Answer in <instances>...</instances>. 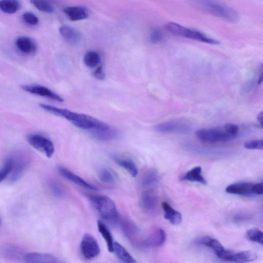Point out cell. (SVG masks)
Instances as JSON below:
<instances>
[{
	"label": "cell",
	"mask_w": 263,
	"mask_h": 263,
	"mask_svg": "<svg viewBox=\"0 0 263 263\" xmlns=\"http://www.w3.org/2000/svg\"><path fill=\"white\" fill-rule=\"evenodd\" d=\"M40 106L51 114L69 121L80 129L91 131L105 129L109 127L106 123L85 114H78L67 109L61 108L46 104H41Z\"/></svg>",
	"instance_id": "obj_1"
},
{
	"label": "cell",
	"mask_w": 263,
	"mask_h": 263,
	"mask_svg": "<svg viewBox=\"0 0 263 263\" xmlns=\"http://www.w3.org/2000/svg\"><path fill=\"white\" fill-rule=\"evenodd\" d=\"M194 4L202 10L230 22L239 20V15L235 10L210 1V0H193Z\"/></svg>",
	"instance_id": "obj_2"
},
{
	"label": "cell",
	"mask_w": 263,
	"mask_h": 263,
	"mask_svg": "<svg viewBox=\"0 0 263 263\" xmlns=\"http://www.w3.org/2000/svg\"><path fill=\"white\" fill-rule=\"evenodd\" d=\"M89 199L101 216L109 221H116L119 216L114 201L104 196H91Z\"/></svg>",
	"instance_id": "obj_3"
},
{
	"label": "cell",
	"mask_w": 263,
	"mask_h": 263,
	"mask_svg": "<svg viewBox=\"0 0 263 263\" xmlns=\"http://www.w3.org/2000/svg\"><path fill=\"white\" fill-rule=\"evenodd\" d=\"M166 28L168 31L176 35L210 45H217L220 44L218 41L211 39L200 31L185 27L174 22L168 23Z\"/></svg>",
	"instance_id": "obj_4"
},
{
	"label": "cell",
	"mask_w": 263,
	"mask_h": 263,
	"mask_svg": "<svg viewBox=\"0 0 263 263\" xmlns=\"http://www.w3.org/2000/svg\"><path fill=\"white\" fill-rule=\"evenodd\" d=\"M195 135L200 141L211 144L226 142L235 138L227 133L223 127L200 129L196 132Z\"/></svg>",
	"instance_id": "obj_5"
},
{
	"label": "cell",
	"mask_w": 263,
	"mask_h": 263,
	"mask_svg": "<svg viewBox=\"0 0 263 263\" xmlns=\"http://www.w3.org/2000/svg\"><path fill=\"white\" fill-rule=\"evenodd\" d=\"M29 144L34 148L44 154L48 158L53 157L55 146L53 142L46 136L39 134H29L26 137Z\"/></svg>",
	"instance_id": "obj_6"
},
{
	"label": "cell",
	"mask_w": 263,
	"mask_h": 263,
	"mask_svg": "<svg viewBox=\"0 0 263 263\" xmlns=\"http://www.w3.org/2000/svg\"><path fill=\"white\" fill-rule=\"evenodd\" d=\"M13 161V168L10 176L12 182L17 181L23 175L28 166L29 159L27 156L22 152H17L11 156Z\"/></svg>",
	"instance_id": "obj_7"
},
{
	"label": "cell",
	"mask_w": 263,
	"mask_h": 263,
	"mask_svg": "<svg viewBox=\"0 0 263 263\" xmlns=\"http://www.w3.org/2000/svg\"><path fill=\"white\" fill-rule=\"evenodd\" d=\"M81 252L83 257L92 259L97 257L100 253V248L96 239L90 234H85L81 244Z\"/></svg>",
	"instance_id": "obj_8"
},
{
	"label": "cell",
	"mask_w": 263,
	"mask_h": 263,
	"mask_svg": "<svg viewBox=\"0 0 263 263\" xmlns=\"http://www.w3.org/2000/svg\"><path fill=\"white\" fill-rule=\"evenodd\" d=\"M155 130L162 133L185 134L191 131L192 127L183 122H167L157 125Z\"/></svg>",
	"instance_id": "obj_9"
},
{
	"label": "cell",
	"mask_w": 263,
	"mask_h": 263,
	"mask_svg": "<svg viewBox=\"0 0 263 263\" xmlns=\"http://www.w3.org/2000/svg\"><path fill=\"white\" fill-rule=\"evenodd\" d=\"M21 88L24 91L32 94L46 97L58 102H63L64 99L49 88L41 85H24Z\"/></svg>",
	"instance_id": "obj_10"
},
{
	"label": "cell",
	"mask_w": 263,
	"mask_h": 263,
	"mask_svg": "<svg viewBox=\"0 0 263 263\" xmlns=\"http://www.w3.org/2000/svg\"><path fill=\"white\" fill-rule=\"evenodd\" d=\"M166 239L165 232L162 229H157L148 238L139 242L138 246L144 248H157L163 246Z\"/></svg>",
	"instance_id": "obj_11"
},
{
	"label": "cell",
	"mask_w": 263,
	"mask_h": 263,
	"mask_svg": "<svg viewBox=\"0 0 263 263\" xmlns=\"http://www.w3.org/2000/svg\"><path fill=\"white\" fill-rule=\"evenodd\" d=\"M58 170L59 173L64 178L84 187V189L93 191H98L97 189H96L95 186L90 184L80 176L75 174L65 167L59 166L58 167Z\"/></svg>",
	"instance_id": "obj_12"
},
{
	"label": "cell",
	"mask_w": 263,
	"mask_h": 263,
	"mask_svg": "<svg viewBox=\"0 0 263 263\" xmlns=\"http://www.w3.org/2000/svg\"><path fill=\"white\" fill-rule=\"evenodd\" d=\"M141 205L147 212H154L158 206V198L156 193L152 190L144 192L141 197Z\"/></svg>",
	"instance_id": "obj_13"
},
{
	"label": "cell",
	"mask_w": 263,
	"mask_h": 263,
	"mask_svg": "<svg viewBox=\"0 0 263 263\" xmlns=\"http://www.w3.org/2000/svg\"><path fill=\"white\" fill-rule=\"evenodd\" d=\"M256 258V254L251 251L235 252L232 250H229L227 255L225 256L223 260L235 262H248L254 261Z\"/></svg>",
	"instance_id": "obj_14"
},
{
	"label": "cell",
	"mask_w": 263,
	"mask_h": 263,
	"mask_svg": "<svg viewBox=\"0 0 263 263\" xmlns=\"http://www.w3.org/2000/svg\"><path fill=\"white\" fill-rule=\"evenodd\" d=\"M23 259L29 263H57L61 261L56 256L47 253L30 252L23 255Z\"/></svg>",
	"instance_id": "obj_15"
},
{
	"label": "cell",
	"mask_w": 263,
	"mask_h": 263,
	"mask_svg": "<svg viewBox=\"0 0 263 263\" xmlns=\"http://www.w3.org/2000/svg\"><path fill=\"white\" fill-rule=\"evenodd\" d=\"M254 183L250 182H240L232 184L226 189L227 193L237 195L249 196L254 195L253 189Z\"/></svg>",
	"instance_id": "obj_16"
},
{
	"label": "cell",
	"mask_w": 263,
	"mask_h": 263,
	"mask_svg": "<svg viewBox=\"0 0 263 263\" xmlns=\"http://www.w3.org/2000/svg\"><path fill=\"white\" fill-rule=\"evenodd\" d=\"M16 46L18 50L25 55H33L37 50L35 43L27 36H20L16 40Z\"/></svg>",
	"instance_id": "obj_17"
},
{
	"label": "cell",
	"mask_w": 263,
	"mask_h": 263,
	"mask_svg": "<svg viewBox=\"0 0 263 263\" xmlns=\"http://www.w3.org/2000/svg\"><path fill=\"white\" fill-rule=\"evenodd\" d=\"M93 136L96 139L107 141L114 140L120 136V132L110 127L105 129H100L90 131Z\"/></svg>",
	"instance_id": "obj_18"
},
{
	"label": "cell",
	"mask_w": 263,
	"mask_h": 263,
	"mask_svg": "<svg viewBox=\"0 0 263 263\" xmlns=\"http://www.w3.org/2000/svg\"><path fill=\"white\" fill-rule=\"evenodd\" d=\"M64 13L72 21H80L88 17V10L82 7H70L65 8Z\"/></svg>",
	"instance_id": "obj_19"
},
{
	"label": "cell",
	"mask_w": 263,
	"mask_h": 263,
	"mask_svg": "<svg viewBox=\"0 0 263 263\" xmlns=\"http://www.w3.org/2000/svg\"><path fill=\"white\" fill-rule=\"evenodd\" d=\"M61 35L67 42L71 44H77L81 40V35L76 29L68 26L64 25L59 28Z\"/></svg>",
	"instance_id": "obj_20"
},
{
	"label": "cell",
	"mask_w": 263,
	"mask_h": 263,
	"mask_svg": "<svg viewBox=\"0 0 263 263\" xmlns=\"http://www.w3.org/2000/svg\"><path fill=\"white\" fill-rule=\"evenodd\" d=\"M121 228L126 237L131 241H135L139 234L137 225L129 219H124L121 222Z\"/></svg>",
	"instance_id": "obj_21"
},
{
	"label": "cell",
	"mask_w": 263,
	"mask_h": 263,
	"mask_svg": "<svg viewBox=\"0 0 263 263\" xmlns=\"http://www.w3.org/2000/svg\"><path fill=\"white\" fill-rule=\"evenodd\" d=\"M162 206L165 212V218L171 223L178 225L181 222L182 215L179 212L174 209L167 202H163Z\"/></svg>",
	"instance_id": "obj_22"
},
{
	"label": "cell",
	"mask_w": 263,
	"mask_h": 263,
	"mask_svg": "<svg viewBox=\"0 0 263 263\" xmlns=\"http://www.w3.org/2000/svg\"><path fill=\"white\" fill-rule=\"evenodd\" d=\"M112 159L121 167L126 170L132 177H135L138 173V169L134 161L126 158L112 156Z\"/></svg>",
	"instance_id": "obj_23"
},
{
	"label": "cell",
	"mask_w": 263,
	"mask_h": 263,
	"mask_svg": "<svg viewBox=\"0 0 263 263\" xmlns=\"http://www.w3.org/2000/svg\"><path fill=\"white\" fill-rule=\"evenodd\" d=\"M202 170L201 167H196L191 170L187 172L184 175L180 177L181 180H187L192 182H197L207 184L206 180L202 174Z\"/></svg>",
	"instance_id": "obj_24"
},
{
	"label": "cell",
	"mask_w": 263,
	"mask_h": 263,
	"mask_svg": "<svg viewBox=\"0 0 263 263\" xmlns=\"http://www.w3.org/2000/svg\"><path fill=\"white\" fill-rule=\"evenodd\" d=\"M97 227L99 232L106 241L108 251L109 252H114L115 242L110 232L105 223L101 220L97 221Z\"/></svg>",
	"instance_id": "obj_25"
},
{
	"label": "cell",
	"mask_w": 263,
	"mask_h": 263,
	"mask_svg": "<svg viewBox=\"0 0 263 263\" xmlns=\"http://www.w3.org/2000/svg\"><path fill=\"white\" fill-rule=\"evenodd\" d=\"M117 256L124 262L135 263L136 261L131 255V254L119 243L114 244V251Z\"/></svg>",
	"instance_id": "obj_26"
},
{
	"label": "cell",
	"mask_w": 263,
	"mask_h": 263,
	"mask_svg": "<svg viewBox=\"0 0 263 263\" xmlns=\"http://www.w3.org/2000/svg\"><path fill=\"white\" fill-rule=\"evenodd\" d=\"M159 179L160 176L158 171L155 169H150L142 176L141 184L145 187L152 186L157 184Z\"/></svg>",
	"instance_id": "obj_27"
},
{
	"label": "cell",
	"mask_w": 263,
	"mask_h": 263,
	"mask_svg": "<svg viewBox=\"0 0 263 263\" xmlns=\"http://www.w3.org/2000/svg\"><path fill=\"white\" fill-rule=\"evenodd\" d=\"M20 8V5L17 0H2L0 2V9L6 14H15Z\"/></svg>",
	"instance_id": "obj_28"
},
{
	"label": "cell",
	"mask_w": 263,
	"mask_h": 263,
	"mask_svg": "<svg viewBox=\"0 0 263 263\" xmlns=\"http://www.w3.org/2000/svg\"><path fill=\"white\" fill-rule=\"evenodd\" d=\"M30 3L41 12L51 13L54 8L49 0H30Z\"/></svg>",
	"instance_id": "obj_29"
},
{
	"label": "cell",
	"mask_w": 263,
	"mask_h": 263,
	"mask_svg": "<svg viewBox=\"0 0 263 263\" xmlns=\"http://www.w3.org/2000/svg\"><path fill=\"white\" fill-rule=\"evenodd\" d=\"M100 61L101 58L100 55L96 52L89 51L85 55L84 63L88 67H95L98 65Z\"/></svg>",
	"instance_id": "obj_30"
},
{
	"label": "cell",
	"mask_w": 263,
	"mask_h": 263,
	"mask_svg": "<svg viewBox=\"0 0 263 263\" xmlns=\"http://www.w3.org/2000/svg\"><path fill=\"white\" fill-rule=\"evenodd\" d=\"M98 177L103 182L105 183H114L116 181V176L109 169L103 168L98 173Z\"/></svg>",
	"instance_id": "obj_31"
},
{
	"label": "cell",
	"mask_w": 263,
	"mask_h": 263,
	"mask_svg": "<svg viewBox=\"0 0 263 263\" xmlns=\"http://www.w3.org/2000/svg\"><path fill=\"white\" fill-rule=\"evenodd\" d=\"M13 168V161L11 156L4 163L3 167L0 169V182L3 181L11 174Z\"/></svg>",
	"instance_id": "obj_32"
},
{
	"label": "cell",
	"mask_w": 263,
	"mask_h": 263,
	"mask_svg": "<svg viewBox=\"0 0 263 263\" xmlns=\"http://www.w3.org/2000/svg\"><path fill=\"white\" fill-rule=\"evenodd\" d=\"M247 238L250 241L261 245L263 243L262 233L257 229L253 228L248 230L246 233Z\"/></svg>",
	"instance_id": "obj_33"
},
{
	"label": "cell",
	"mask_w": 263,
	"mask_h": 263,
	"mask_svg": "<svg viewBox=\"0 0 263 263\" xmlns=\"http://www.w3.org/2000/svg\"><path fill=\"white\" fill-rule=\"evenodd\" d=\"M205 246L211 248L213 250L216 256L221 253L224 248L221 244L217 240L215 239L209 238L206 241Z\"/></svg>",
	"instance_id": "obj_34"
},
{
	"label": "cell",
	"mask_w": 263,
	"mask_h": 263,
	"mask_svg": "<svg viewBox=\"0 0 263 263\" xmlns=\"http://www.w3.org/2000/svg\"><path fill=\"white\" fill-rule=\"evenodd\" d=\"M48 185L50 190L56 197L60 198L63 196V192L62 187L56 181L53 179L49 180Z\"/></svg>",
	"instance_id": "obj_35"
},
{
	"label": "cell",
	"mask_w": 263,
	"mask_h": 263,
	"mask_svg": "<svg viewBox=\"0 0 263 263\" xmlns=\"http://www.w3.org/2000/svg\"><path fill=\"white\" fill-rule=\"evenodd\" d=\"M244 146L248 149H263V140H251L247 141L244 143Z\"/></svg>",
	"instance_id": "obj_36"
},
{
	"label": "cell",
	"mask_w": 263,
	"mask_h": 263,
	"mask_svg": "<svg viewBox=\"0 0 263 263\" xmlns=\"http://www.w3.org/2000/svg\"><path fill=\"white\" fill-rule=\"evenodd\" d=\"M23 19L27 24L30 25H36L39 23V19L31 13H26L23 15Z\"/></svg>",
	"instance_id": "obj_37"
},
{
	"label": "cell",
	"mask_w": 263,
	"mask_h": 263,
	"mask_svg": "<svg viewBox=\"0 0 263 263\" xmlns=\"http://www.w3.org/2000/svg\"><path fill=\"white\" fill-rule=\"evenodd\" d=\"M223 128L227 133L236 138L239 132V127L238 125L234 124H228L224 125Z\"/></svg>",
	"instance_id": "obj_38"
},
{
	"label": "cell",
	"mask_w": 263,
	"mask_h": 263,
	"mask_svg": "<svg viewBox=\"0 0 263 263\" xmlns=\"http://www.w3.org/2000/svg\"><path fill=\"white\" fill-rule=\"evenodd\" d=\"M163 40V35L161 31L156 29L153 31L150 35V42L153 44H158L161 42Z\"/></svg>",
	"instance_id": "obj_39"
},
{
	"label": "cell",
	"mask_w": 263,
	"mask_h": 263,
	"mask_svg": "<svg viewBox=\"0 0 263 263\" xmlns=\"http://www.w3.org/2000/svg\"><path fill=\"white\" fill-rule=\"evenodd\" d=\"M6 255L13 258H19L22 255V253L19 252L17 249L9 248L5 250Z\"/></svg>",
	"instance_id": "obj_40"
},
{
	"label": "cell",
	"mask_w": 263,
	"mask_h": 263,
	"mask_svg": "<svg viewBox=\"0 0 263 263\" xmlns=\"http://www.w3.org/2000/svg\"><path fill=\"white\" fill-rule=\"evenodd\" d=\"M94 77L100 81L104 80L105 79V73L102 65L99 66L93 72Z\"/></svg>",
	"instance_id": "obj_41"
},
{
	"label": "cell",
	"mask_w": 263,
	"mask_h": 263,
	"mask_svg": "<svg viewBox=\"0 0 263 263\" xmlns=\"http://www.w3.org/2000/svg\"><path fill=\"white\" fill-rule=\"evenodd\" d=\"M254 195H262L263 194V183H258L254 184L253 189Z\"/></svg>",
	"instance_id": "obj_42"
},
{
	"label": "cell",
	"mask_w": 263,
	"mask_h": 263,
	"mask_svg": "<svg viewBox=\"0 0 263 263\" xmlns=\"http://www.w3.org/2000/svg\"><path fill=\"white\" fill-rule=\"evenodd\" d=\"M257 121L261 128L263 125V111H261L257 117Z\"/></svg>",
	"instance_id": "obj_43"
},
{
	"label": "cell",
	"mask_w": 263,
	"mask_h": 263,
	"mask_svg": "<svg viewBox=\"0 0 263 263\" xmlns=\"http://www.w3.org/2000/svg\"><path fill=\"white\" fill-rule=\"evenodd\" d=\"M246 219H247V217L245 215H237L235 217V220L236 221H243Z\"/></svg>",
	"instance_id": "obj_44"
},
{
	"label": "cell",
	"mask_w": 263,
	"mask_h": 263,
	"mask_svg": "<svg viewBox=\"0 0 263 263\" xmlns=\"http://www.w3.org/2000/svg\"><path fill=\"white\" fill-rule=\"evenodd\" d=\"M262 78H263V77H262V73L261 72L260 75V77L257 81V84L258 85H260L262 82Z\"/></svg>",
	"instance_id": "obj_45"
},
{
	"label": "cell",
	"mask_w": 263,
	"mask_h": 263,
	"mask_svg": "<svg viewBox=\"0 0 263 263\" xmlns=\"http://www.w3.org/2000/svg\"><path fill=\"white\" fill-rule=\"evenodd\" d=\"M2 225V219L0 218V227H1Z\"/></svg>",
	"instance_id": "obj_46"
}]
</instances>
